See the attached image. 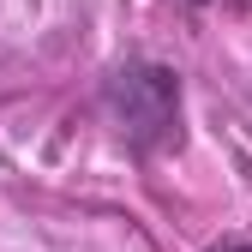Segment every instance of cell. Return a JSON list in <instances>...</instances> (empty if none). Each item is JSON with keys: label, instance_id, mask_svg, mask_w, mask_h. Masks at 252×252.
I'll return each instance as SVG.
<instances>
[{"label": "cell", "instance_id": "1", "mask_svg": "<svg viewBox=\"0 0 252 252\" xmlns=\"http://www.w3.org/2000/svg\"><path fill=\"white\" fill-rule=\"evenodd\" d=\"M102 114L132 156H156L180 132V78L156 60H126L102 78Z\"/></svg>", "mask_w": 252, "mask_h": 252}, {"label": "cell", "instance_id": "3", "mask_svg": "<svg viewBox=\"0 0 252 252\" xmlns=\"http://www.w3.org/2000/svg\"><path fill=\"white\" fill-rule=\"evenodd\" d=\"M186 6H204V0H186Z\"/></svg>", "mask_w": 252, "mask_h": 252}, {"label": "cell", "instance_id": "2", "mask_svg": "<svg viewBox=\"0 0 252 252\" xmlns=\"http://www.w3.org/2000/svg\"><path fill=\"white\" fill-rule=\"evenodd\" d=\"M228 252H252V246H228Z\"/></svg>", "mask_w": 252, "mask_h": 252}]
</instances>
